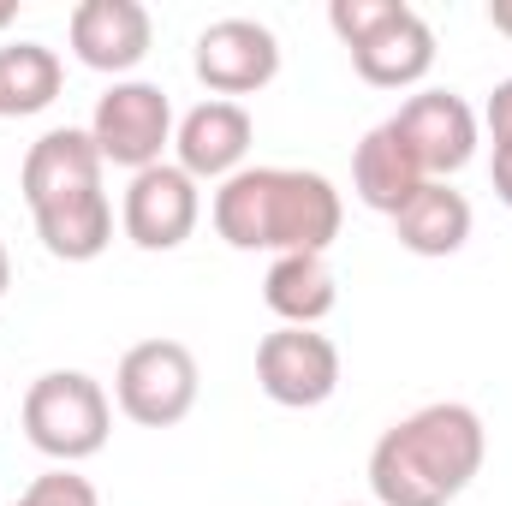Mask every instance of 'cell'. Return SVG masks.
<instances>
[{
  "mask_svg": "<svg viewBox=\"0 0 512 506\" xmlns=\"http://www.w3.org/2000/svg\"><path fill=\"white\" fill-rule=\"evenodd\" d=\"M209 221L233 251L328 256V245L340 239L346 203H340L328 173H310V167H239L233 179L215 185Z\"/></svg>",
  "mask_w": 512,
  "mask_h": 506,
  "instance_id": "obj_1",
  "label": "cell"
},
{
  "mask_svg": "<svg viewBox=\"0 0 512 506\" xmlns=\"http://www.w3.org/2000/svg\"><path fill=\"white\" fill-rule=\"evenodd\" d=\"M483 459V417L459 399H435L382 429V441L370 447V495L376 506H447L477 483Z\"/></svg>",
  "mask_w": 512,
  "mask_h": 506,
  "instance_id": "obj_2",
  "label": "cell"
},
{
  "mask_svg": "<svg viewBox=\"0 0 512 506\" xmlns=\"http://www.w3.org/2000/svg\"><path fill=\"white\" fill-rule=\"evenodd\" d=\"M24 435L54 465H84L114 435V399L84 370H48L24 393Z\"/></svg>",
  "mask_w": 512,
  "mask_h": 506,
  "instance_id": "obj_3",
  "label": "cell"
},
{
  "mask_svg": "<svg viewBox=\"0 0 512 506\" xmlns=\"http://www.w3.org/2000/svg\"><path fill=\"white\" fill-rule=\"evenodd\" d=\"M197 358L185 340H137L114 370V405L137 429H173L197 405Z\"/></svg>",
  "mask_w": 512,
  "mask_h": 506,
  "instance_id": "obj_4",
  "label": "cell"
},
{
  "mask_svg": "<svg viewBox=\"0 0 512 506\" xmlns=\"http://www.w3.org/2000/svg\"><path fill=\"white\" fill-rule=\"evenodd\" d=\"M84 131L102 149V161L143 173V167H161L173 149V102L149 78H120L108 96H96V114Z\"/></svg>",
  "mask_w": 512,
  "mask_h": 506,
  "instance_id": "obj_5",
  "label": "cell"
},
{
  "mask_svg": "<svg viewBox=\"0 0 512 506\" xmlns=\"http://www.w3.org/2000/svg\"><path fill=\"white\" fill-rule=\"evenodd\" d=\"M191 66H197L209 96L239 102V96H256L280 78V36L262 18H215L197 36Z\"/></svg>",
  "mask_w": 512,
  "mask_h": 506,
  "instance_id": "obj_6",
  "label": "cell"
},
{
  "mask_svg": "<svg viewBox=\"0 0 512 506\" xmlns=\"http://www.w3.org/2000/svg\"><path fill=\"white\" fill-rule=\"evenodd\" d=\"M256 387L286 411L328 405L340 387V346L316 328H274L256 346Z\"/></svg>",
  "mask_w": 512,
  "mask_h": 506,
  "instance_id": "obj_7",
  "label": "cell"
},
{
  "mask_svg": "<svg viewBox=\"0 0 512 506\" xmlns=\"http://www.w3.org/2000/svg\"><path fill=\"white\" fill-rule=\"evenodd\" d=\"M203 221V191L179 161L143 167L131 173L126 203H120V227L137 251H179Z\"/></svg>",
  "mask_w": 512,
  "mask_h": 506,
  "instance_id": "obj_8",
  "label": "cell"
},
{
  "mask_svg": "<svg viewBox=\"0 0 512 506\" xmlns=\"http://www.w3.org/2000/svg\"><path fill=\"white\" fill-rule=\"evenodd\" d=\"M387 126L411 143V155H417V167H423L429 179H447V173L471 167L477 137H483L477 108H471L459 90H417V96L399 102V114H393Z\"/></svg>",
  "mask_w": 512,
  "mask_h": 506,
  "instance_id": "obj_9",
  "label": "cell"
},
{
  "mask_svg": "<svg viewBox=\"0 0 512 506\" xmlns=\"http://www.w3.org/2000/svg\"><path fill=\"white\" fill-rule=\"evenodd\" d=\"M256 143V120L245 102H221V96H209V102H197L179 126H173V155H179V167L203 185V179H233L239 167H245V155H251Z\"/></svg>",
  "mask_w": 512,
  "mask_h": 506,
  "instance_id": "obj_10",
  "label": "cell"
},
{
  "mask_svg": "<svg viewBox=\"0 0 512 506\" xmlns=\"http://www.w3.org/2000/svg\"><path fill=\"white\" fill-rule=\"evenodd\" d=\"M66 36L90 72H114V84H120L131 66H143V54L155 42V18L137 0H78Z\"/></svg>",
  "mask_w": 512,
  "mask_h": 506,
  "instance_id": "obj_11",
  "label": "cell"
},
{
  "mask_svg": "<svg viewBox=\"0 0 512 506\" xmlns=\"http://www.w3.org/2000/svg\"><path fill=\"white\" fill-rule=\"evenodd\" d=\"M102 149L90 143V131L78 126H54L42 131L30 149H24V167H18V191L36 209L48 203H66V197H84V191H102Z\"/></svg>",
  "mask_w": 512,
  "mask_h": 506,
  "instance_id": "obj_12",
  "label": "cell"
},
{
  "mask_svg": "<svg viewBox=\"0 0 512 506\" xmlns=\"http://www.w3.org/2000/svg\"><path fill=\"white\" fill-rule=\"evenodd\" d=\"M423 185H429V173L417 167L411 143L387 126V120L376 131H364V143L352 149V191H358V203H364V209H376V215L393 221V215H399Z\"/></svg>",
  "mask_w": 512,
  "mask_h": 506,
  "instance_id": "obj_13",
  "label": "cell"
},
{
  "mask_svg": "<svg viewBox=\"0 0 512 506\" xmlns=\"http://www.w3.org/2000/svg\"><path fill=\"white\" fill-rule=\"evenodd\" d=\"M352 66L376 90H411V84H423L429 66H435V30H429V18L417 6H399L393 24H382L364 48H352Z\"/></svg>",
  "mask_w": 512,
  "mask_h": 506,
  "instance_id": "obj_14",
  "label": "cell"
},
{
  "mask_svg": "<svg viewBox=\"0 0 512 506\" xmlns=\"http://www.w3.org/2000/svg\"><path fill=\"white\" fill-rule=\"evenodd\" d=\"M262 304L280 316V328H316L322 316H334L340 286H334L328 256H274L262 274Z\"/></svg>",
  "mask_w": 512,
  "mask_h": 506,
  "instance_id": "obj_15",
  "label": "cell"
},
{
  "mask_svg": "<svg viewBox=\"0 0 512 506\" xmlns=\"http://www.w3.org/2000/svg\"><path fill=\"white\" fill-rule=\"evenodd\" d=\"M393 233L411 256H453L465 251L471 239V197L453 191L447 179H429L399 215H393Z\"/></svg>",
  "mask_w": 512,
  "mask_h": 506,
  "instance_id": "obj_16",
  "label": "cell"
},
{
  "mask_svg": "<svg viewBox=\"0 0 512 506\" xmlns=\"http://www.w3.org/2000/svg\"><path fill=\"white\" fill-rule=\"evenodd\" d=\"M36 239L60 262H96L114 245V203H108V191H84V197L36 209Z\"/></svg>",
  "mask_w": 512,
  "mask_h": 506,
  "instance_id": "obj_17",
  "label": "cell"
},
{
  "mask_svg": "<svg viewBox=\"0 0 512 506\" xmlns=\"http://www.w3.org/2000/svg\"><path fill=\"white\" fill-rule=\"evenodd\" d=\"M66 84V66L48 42H6L0 48V120L42 114Z\"/></svg>",
  "mask_w": 512,
  "mask_h": 506,
  "instance_id": "obj_18",
  "label": "cell"
},
{
  "mask_svg": "<svg viewBox=\"0 0 512 506\" xmlns=\"http://www.w3.org/2000/svg\"><path fill=\"white\" fill-rule=\"evenodd\" d=\"M399 6H405V0H334V6H328V24H334V36H340L346 48H364L382 24L399 18Z\"/></svg>",
  "mask_w": 512,
  "mask_h": 506,
  "instance_id": "obj_19",
  "label": "cell"
},
{
  "mask_svg": "<svg viewBox=\"0 0 512 506\" xmlns=\"http://www.w3.org/2000/svg\"><path fill=\"white\" fill-rule=\"evenodd\" d=\"M12 506H102V495H96L90 477H78V465H54V471H42Z\"/></svg>",
  "mask_w": 512,
  "mask_h": 506,
  "instance_id": "obj_20",
  "label": "cell"
},
{
  "mask_svg": "<svg viewBox=\"0 0 512 506\" xmlns=\"http://www.w3.org/2000/svg\"><path fill=\"white\" fill-rule=\"evenodd\" d=\"M483 126H489V137H495V149H512V78H501V84L489 90Z\"/></svg>",
  "mask_w": 512,
  "mask_h": 506,
  "instance_id": "obj_21",
  "label": "cell"
},
{
  "mask_svg": "<svg viewBox=\"0 0 512 506\" xmlns=\"http://www.w3.org/2000/svg\"><path fill=\"white\" fill-rule=\"evenodd\" d=\"M489 179H495V197L512 209V149H495V161H489Z\"/></svg>",
  "mask_w": 512,
  "mask_h": 506,
  "instance_id": "obj_22",
  "label": "cell"
},
{
  "mask_svg": "<svg viewBox=\"0 0 512 506\" xmlns=\"http://www.w3.org/2000/svg\"><path fill=\"white\" fill-rule=\"evenodd\" d=\"M489 24H495L501 36H512V0H489Z\"/></svg>",
  "mask_w": 512,
  "mask_h": 506,
  "instance_id": "obj_23",
  "label": "cell"
},
{
  "mask_svg": "<svg viewBox=\"0 0 512 506\" xmlns=\"http://www.w3.org/2000/svg\"><path fill=\"white\" fill-rule=\"evenodd\" d=\"M6 286H12V256H6V239H0V298H6Z\"/></svg>",
  "mask_w": 512,
  "mask_h": 506,
  "instance_id": "obj_24",
  "label": "cell"
},
{
  "mask_svg": "<svg viewBox=\"0 0 512 506\" xmlns=\"http://www.w3.org/2000/svg\"><path fill=\"white\" fill-rule=\"evenodd\" d=\"M12 18H18V0H0V30H6Z\"/></svg>",
  "mask_w": 512,
  "mask_h": 506,
  "instance_id": "obj_25",
  "label": "cell"
},
{
  "mask_svg": "<svg viewBox=\"0 0 512 506\" xmlns=\"http://www.w3.org/2000/svg\"><path fill=\"white\" fill-rule=\"evenodd\" d=\"M340 506H358V501H340Z\"/></svg>",
  "mask_w": 512,
  "mask_h": 506,
  "instance_id": "obj_26",
  "label": "cell"
}]
</instances>
